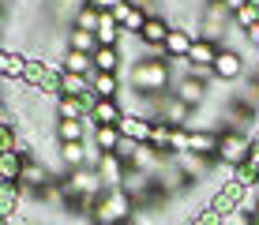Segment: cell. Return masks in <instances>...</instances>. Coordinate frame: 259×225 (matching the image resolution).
Instances as JSON below:
<instances>
[{"label": "cell", "instance_id": "obj_8", "mask_svg": "<svg viewBox=\"0 0 259 225\" xmlns=\"http://www.w3.org/2000/svg\"><path fill=\"white\" fill-rule=\"evenodd\" d=\"M210 75L222 79V83H237V79L244 75V57H240L237 49H226V45H222L218 60H214V68H210Z\"/></svg>", "mask_w": 259, "mask_h": 225}, {"label": "cell", "instance_id": "obj_7", "mask_svg": "<svg viewBox=\"0 0 259 225\" xmlns=\"http://www.w3.org/2000/svg\"><path fill=\"white\" fill-rule=\"evenodd\" d=\"M120 135L128 143H147L150 147V135H154V116H143V113H124V120H120Z\"/></svg>", "mask_w": 259, "mask_h": 225}, {"label": "cell", "instance_id": "obj_30", "mask_svg": "<svg viewBox=\"0 0 259 225\" xmlns=\"http://www.w3.org/2000/svg\"><path fill=\"white\" fill-rule=\"evenodd\" d=\"M83 4H91L94 12H102V15H105V12H113V8H117L120 0H83Z\"/></svg>", "mask_w": 259, "mask_h": 225}, {"label": "cell", "instance_id": "obj_17", "mask_svg": "<svg viewBox=\"0 0 259 225\" xmlns=\"http://www.w3.org/2000/svg\"><path fill=\"white\" fill-rule=\"evenodd\" d=\"M87 128H94L91 116H87V120H53V139L57 143H83Z\"/></svg>", "mask_w": 259, "mask_h": 225}, {"label": "cell", "instance_id": "obj_20", "mask_svg": "<svg viewBox=\"0 0 259 225\" xmlns=\"http://www.w3.org/2000/svg\"><path fill=\"white\" fill-rule=\"evenodd\" d=\"M91 143L98 147V154H117L124 135H120V128H91Z\"/></svg>", "mask_w": 259, "mask_h": 225}, {"label": "cell", "instance_id": "obj_26", "mask_svg": "<svg viewBox=\"0 0 259 225\" xmlns=\"http://www.w3.org/2000/svg\"><path fill=\"white\" fill-rule=\"evenodd\" d=\"M68 49H75V53H87V57H94V49H98V38L91 30H79V26H71L68 30Z\"/></svg>", "mask_w": 259, "mask_h": 225}, {"label": "cell", "instance_id": "obj_32", "mask_svg": "<svg viewBox=\"0 0 259 225\" xmlns=\"http://www.w3.org/2000/svg\"><path fill=\"white\" fill-rule=\"evenodd\" d=\"M244 41H248V45H255V49H259V23L252 26V30H244Z\"/></svg>", "mask_w": 259, "mask_h": 225}, {"label": "cell", "instance_id": "obj_13", "mask_svg": "<svg viewBox=\"0 0 259 225\" xmlns=\"http://www.w3.org/2000/svg\"><path fill=\"white\" fill-rule=\"evenodd\" d=\"M98 176H102V188L109 192V188H124V180H128V165L117 158V154H105L98 161Z\"/></svg>", "mask_w": 259, "mask_h": 225}, {"label": "cell", "instance_id": "obj_3", "mask_svg": "<svg viewBox=\"0 0 259 225\" xmlns=\"http://www.w3.org/2000/svg\"><path fill=\"white\" fill-rule=\"evenodd\" d=\"M248 154H252V135H244V131H222L218 135V150H214L218 165L237 169L248 161Z\"/></svg>", "mask_w": 259, "mask_h": 225}, {"label": "cell", "instance_id": "obj_25", "mask_svg": "<svg viewBox=\"0 0 259 225\" xmlns=\"http://www.w3.org/2000/svg\"><path fill=\"white\" fill-rule=\"evenodd\" d=\"M60 60H64V71H71V75H87V79L94 75V60L87 57V53H75V49H68Z\"/></svg>", "mask_w": 259, "mask_h": 225}, {"label": "cell", "instance_id": "obj_33", "mask_svg": "<svg viewBox=\"0 0 259 225\" xmlns=\"http://www.w3.org/2000/svg\"><path fill=\"white\" fill-rule=\"evenodd\" d=\"M252 221H255V225H259V199H255V203H252Z\"/></svg>", "mask_w": 259, "mask_h": 225}, {"label": "cell", "instance_id": "obj_37", "mask_svg": "<svg viewBox=\"0 0 259 225\" xmlns=\"http://www.w3.org/2000/svg\"><path fill=\"white\" fill-rule=\"evenodd\" d=\"M248 225H255V221H248Z\"/></svg>", "mask_w": 259, "mask_h": 225}, {"label": "cell", "instance_id": "obj_35", "mask_svg": "<svg viewBox=\"0 0 259 225\" xmlns=\"http://www.w3.org/2000/svg\"><path fill=\"white\" fill-rule=\"evenodd\" d=\"M255 128H259V109H255Z\"/></svg>", "mask_w": 259, "mask_h": 225}, {"label": "cell", "instance_id": "obj_4", "mask_svg": "<svg viewBox=\"0 0 259 225\" xmlns=\"http://www.w3.org/2000/svg\"><path fill=\"white\" fill-rule=\"evenodd\" d=\"M154 120L158 124H169V128H188L192 109L177 94H162V98H158V105H154Z\"/></svg>", "mask_w": 259, "mask_h": 225}, {"label": "cell", "instance_id": "obj_18", "mask_svg": "<svg viewBox=\"0 0 259 225\" xmlns=\"http://www.w3.org/2000/svg\"><path fill=\"white\" fill-rule=\"evenodd\" d=\"M91 60H94V71H105V75H120V68H124V53L105 49V45H98Z\"/></svg>", "mask_w": 259, "mask_h": 225}, {"label": "cell", "instance_id": "obj_28", "mask_svg": "<svg viewBox=\"0 0 259 225\" xmlns=\"http://www.w3.org/2000/svg\"><path fill=\"white\" fill-rule=\"evenodd\" d=\"M19 147V135H15L12 124H0V154H8V150Z\"/></svg>", "mask_w": 259, "mask_h": 225}, {"label": "cell", "instance_id": "obj_29", "mask_svg": "<svg viewBox=\"0 0 259 225\" xmlns=\"http://www.w3.org/2000/svg\"><path fill=\"white\" fill-rule=\"evenodd\" d=\"M192 225H222V214L218 210H195V218H192Z\"/></svg>", "mask_w": 259, "mask_h": 225}, {"label": "cell", "instance_id": "obj_22", "mask_svg": "<svg viewBox=\"0 0 259 225\" xmlns=\"http://www.w3.org/2000/svg\"><path fill=\"white\" fill-rule=\"evenodd\" d=\"M26 75V57L12 49H0V79H23Z\"/></svg>", "mask_w": 259, "mask_h": 225}, {"label": "cell", "instance_id": "obj_19", "mask_svg": "<svg viewBox=\"0 0 259 225\" xmlns=\"http://www.w3.org/2000/svg\"><path fill=\"white\" fill-rule=\"evenodd\" d=\"M91 94H94V98H117V102H120V94H124L120 75H105V71H94V75H91Z\"/></svg>", "mask_w": 259, "mask_h": 225}, {"label": "cell", "instance_id": "obj_10", "mask_svg": "<svg viewBox=\"0 0 259 225\" xmlns=\"http://www.w3.org/2000/svg\"><path fill=\"white\" fill-rule=\"evenodd\" d=\"M218 53H222V45H218V41L195 38V41H192V49H188V57H184V64L195 68V71H210V68H214V60H218Z\"/></svg>", "mask_w": 259, "mask_h": 225}, {"label": "cell", "instance_id": "obj_27", "mask_svg": "<svg viewBox=\"0 0 259 225\" xmlns=\"http://www.w3.org/2000/svg\"><path fill=\"white\" fill-rule=\"evenodd\" d=\"M98 19H102V12H94V8L91 4H79L75 8V23H71V26H79V30H98Z\"/></svg>", "mask_w": 259, "mask_h": 225}, {"label": "cell", "instance_id": "obj_15", "mask_svg": "<svg viewBox=\"0 0 259 225\" xmlns=\"http://www.w3.org/2000/svg\"><path fill=\"white\" fill-rule=\"evenodd\" d=\"M173 94L181 98L188 109H195V105H203V98H207V79L184 75V79H177V90H173Z\"/></svg>", "mask_w": 259, "mask_h": 225}, {"label": "cell", "instance_id": "obj_6", "mask_svg": "<svg viewBox=\"0 0 259 225\" xmlns=\"http://www.w3.org/2000/svg\"><path fill=\"white\" fill-rule=\"evenodd\" d=\"M124 120V105L117 98H94L91 102V124L94 128H120Z\"/></svg>", "mask_w": 259, "mask_h": 225}, {"label": "cell", "instance_id": "obj_21", "mask_svg": "<svg viewBox=\"0 0 259 225\" xmlns=\"http://www.w3.org/2000/svg\"><path fill=\"white\" fill-rule=\"evenodd\" d=\"M26 161H30V158H23L19 150H8V154H0V180H8V184H19Z\"/></svg>", "mask_w": 259, "mask_h": 225}, {"label": "cell", "instance_id": "obj_2", "mask_svg": "<svg viewBox=\"0 0 259 225\" xmlns=\"http://www.w3.org/2000/svg\"><path fill=\"white\" fill-rule=\"evenodd\" d=\"M132 210H136L132 195L124 192V188H109V192H102L98 203L91 206V221L94 225H120V221H132Z\"/></svg>", "mask_w": 259, "mask_h": 225}, {"label": "cell", "instance_id": "obj_5", "mask_svg": "<svg viewBox=\"0 0 259 225\" xmlns=\"http://www.w3.org/2000/svg\"><path fill=\"white\" fill-rule=\"evenodd\" d=\"M113 19H117V26L124 30V38H139L143 26H147V12H143L136 0H120V4L113 8Z\"/></svg>", "mask_w": 259, "mask_h": 225}, {"label": "cell", "instance_id": "obj_34", "mask_svg": "<svg viewBox=\"0 0 259 225\" xmlns=\"http://www.w3.org/2000/svg\"><path fill=\"white\" fill-rule=\"evenodd\" d=\"M120 225H139V221H136V218H132V221H120Z\"/></svg>", "mask_w": 259, "mask_h": 225}, {"label": "cell", "instance_id": "obj_16", "mask_svg": "<svg viewBox=\"0 0 259 225\" xmlns=\"http://www.w3.org/2000/svg\"><path fill=\"white\" fill-rule=\"evenodd\" d=\"M192 41H195L192 30H184V26H173V30H169V38H165V45H162L165 60H184V57H188V49H192Z\"/></svg>", "mask_w": 259, "mask_h": 225}, {"label": "cell", "instance_id": "obj_23", "mask_svg": "<svg viewBox=\"0 0 259 225\" xmlns=\"http://www.w3.org/2000/svg\"><path fill=\"white\" fill-rule=\"evenodd\" d=\"M60 94H68V98H94L91 94V79L87 75H71V71L60 75Z\"/></svg>", "mask_w": 259, "mask_h": 225}, {"label": "cell", "instance_id": "obj_11", "mask_svg": "<svg viewBox=\"0 0 259 225\" xmlns=\"http://www.w3.org/2000/svg\"><path fill=\"white\" fill-rule=\"evenodd\" d=\"M91 102L94 98H68V94H60V98H53V116H57V120H87V116H91Z\"/></svg>", "mask_w": 259, "mask_h": 225}, {"label": "cell", "instance_id": "obj_1", "mask_svg": "<svg viewBox=\"0 0 259 225\" xmlns=\"http://www.w3.org/2000/svg\"><path fill=\"white\" fill-rule=\"evenodd\" d=\"M169 83H173L169 60H136L132 64V90L136 94L162 98V94H169Z\"/></svg>", "mask_w": 259, "mask_h": 225}, {"label": "cell", "instance_id": "obj_9", "mask_svg": "<svg viewBox=\"0 0 259 225\" xmlns=\"http://www.w3.org/2000/svg\"><path fill=\"white\" fill-rule=\"evenodd\" d=\"M19 188H23V195H41L46 188H53V176H49V169L41 165V161H26L23 165V176H19Z\"/></svg>", "mask_w": 259, "mask_h": 225}, {"label": "cell", "instance_id": "obj_31", "mask_svg": "<svg viewBox=\"0 0 259 225\" xmlns=\"http://www.w3.org/2000/svg\"><path fill=\"white\" fill-rule=\"evenodd\" d=\"M248 161H252V165H259V128L252 131V154H248Z\"/></svg>", "mask_w": 259, "mask_h": 225}, {"label": "cell", "instance_id": "obj_14", "mask_svg": "<svg viewBox=\"0 0 259 225\" xmlns=\"http://www.w3.org/2000/svg\"><path fill=\"white\" fill-rule=\"evenodd\" d=\"M214 150H218V135H214V131L188 128V143H184V154H192V158H214Z\"/></svg>", "mask_w": 259, "mask_h": 225}, {"label": "cell", "instance_id": "obj_36", "mask_svg": "<svg viewBox=\"0 0 259 225\" xmlns=\"http://www.w3.org/2000/svg\"><path fill=\"white\" fill-rule=\"evenodd\" d=\"M0 225H8V221H4V218H0Z\"/></svg>", "mask_w": 259, "mask_h": 225}, {"label": "cell", "instance_id": "obj_38", "mask_svg": "<svg viewBox=\"0 0 259 225\" xmlns=\"http://www.w3.org/2000/svg\"><path fill=\"white\" fill-rule=\"evenodd\" d=\"M255 53H259V49H255Z\"/></svg>", "mask_w": 259, "mask_h": 225}, {"label": "cell", "instance_id": "obj_24", "mask_svg": "<svg viewBox=\"0 0 259 225\" xmlns=\"http://www.w3.org/2000/svg\"><path fill=\"white\" fill-rule=\"evenodd\" d=\"M57 150L68 169H87V143H57Z\"/></svg>", "mask_w": 259, "mask_h": 225}, {"label": "cell", "instance_id": "obj_12", "mask_svg": "<svg viewBox=\"0 0 259 225\" xmlns=\"http://www.w3.org/2000/svg\"><path fill=\"white\" fill-rule=\"evenodd\" d=\"M169 30H173V23H165L162 15H147V26H143V34H139V45L143 49H158L162 53Z\"/></svg>", "mask_w": 259, "mask_h": 225}]
</instances>
